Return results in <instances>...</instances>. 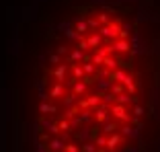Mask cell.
I'll use <instances>...</instances> for the list:
<instances>
[{
    "label": "cell",
    "mask_w": 160,
    "mask_h": 152,
    "mask_svg": "<svg viewBox=\"0 0 160 152\" xmlns=\"http://www.w3.org/2000/svg\"><path fill=\"white\" fill-rule=\"evenodd\" d=\"M8 119H10V90L4 84V76L0 82V125L8 128Z\"/></svg>",
    "instance_id": "cell-1"
},
{
    "label": "cell",
    "mask_w": 160,
    "mask_h": 152,
    "mask_svg": "<svg viewBox=\"0 0 160 152\" xmlns=\"http://www.w3.org/2000/svg\"><path fill=\"white\" fill-rule=\"evenodd\" d=\"M150 109L156 121H160V86H152L150 89Z\"/></svg>",
    "instance_id": "cell-2"
},
{
    "label": "cell",
    "mask_w": 160,
    "mask_h": 152,
    "mask_svg": "<svg viewBox=\"0 0 160 152\" xmlns=\"http://www.w3.org/2000/svg\"><path fill=\"white\" fill-rule=\"evenodd\" d=\"M115 82L111 80V78H105V76H94V93L97 95H105V93H111V89H113Z\"/></svg>",
    "instance_id": "cell-3"
},
{
    "label": "cell",
    "mask_w": 160,
    "mask_h": 152,
    "mask_svg": "<svg viewBox=\"0 0 160 152\" xmlns=\"http://www.w3.org/2000/svg\"><path fill=\"white\" fill-rule=\"evenodd\" d=\"M121 136H125V138H129V140H140L142 138V132H144V124H140V125H132V124H125V125H121Z\"/></svg>",
    "instance_id": "cell-4"
},
{
    "label": "cell",
    "mask_w": 160,
    "mask_h": 152,
    "mask_svg": "<svg viewBox=\"0 0 160 152\" xmlns=\"http://www.w3.org/2000/svg\"><path fill=\"white\" fill-rule=\"evenodd\" d=\"M107 48L111 53H127V52H132V43H129V39H115Z\"/></svg>",
    "instance_id": "cell-5"
},
{
    "label": "cell",
    "mask_w": 160,
    "mask_h": 152,
    "mask_svg": "<svg viewBox=\"0 0 160 152\" xmlns=\"http://www.w3.org/2000/svg\"><path fill=\"white\" fill-rule=\"evenodd\" d=\"M76 136V140L78 142H94V132H92V125H82V128L78 129V132L74 134Z\"/></svg>",
    "instance_id": "cell-6"
},
{
    "label": "cell",
    "mask_w": 160,
    "mask_h": 152,
    "mask_svg": "<svg viewBox=\"0 0 160 152\" xmlns=\"http://www.w3.org/2000/svg\"><path fill=\"white\" fill-rule=\"evenodd\" d=\"M111 113H113V119H121V121H125V124H129V119H132V115H127V107L125 105H111Z\"/></svg>",
    "instance_id": "cell-7"
},
{
    "label": "cell",
    "mask_w": 160,
    "mask_h": 152,
    "mask_svg": "<svg viewBox=\"0 0 160 152\" xmlns=\"http://www.w3.org/2000/svg\"><path fill=\"white\" fill-rule=\"evenodd\" d=\"M109 119H111V107L101 105V107L94 109V124H105V121H109Z\"/></svg>",
    "instance_id": "cell-8"
},
{
    "label": "cell",
    "mask_w": 160,
    "mask_h": 152,
    "mask_svg": "<svg viewBox=\"0 0 160 152\" xmlns=\"http://www.w3.org/2000/svg\"><path fill=\"white\" fill-rule=\"evenodd\" d=\"M152 14L154 13H150L148 10V6H146V2H140V6H138V10H136V23H146V21H152Z\"/></svg>",
    "instance_id": "cell-9"
},
{
    "label": "cell",
    "mask_w": 160,
    "mask_h": 152,
    "mask_svg": "<svg viewBox=\"0 0 160 152\" xmlns=\"http://www.w3.org/2000/svg\"><path fill=\"white\" fill-rule=\"evenodd\" d=\"M21 13H23L21 21H25V23L35 21V19H37V14H39V4H29V6H25V8H21Z\"/></svg>",
    "instance_id": "cell-10"
},
{
    "label": "cell",
    "mask_w": 160,
    "mask_h": 152,
    "mask_svg": "<svg viewBox=\"0 0 160 152\" xmlns=\"http://www.w3.org/2000/svg\"><path fill=\"white\" fill-rule=\"evenodd\" d=\"M68 60H70V64H82V62H90V58L86 56L84 52H82V49H78V48H74L70 52V58H68Z\"/></svg>",
    "instance_id": "cell-11"
},
{
    "label": "cell",
    "mask_w": 160,
    "mask_h": 152,
    "mask_svg": "<svg viewBox=\"0 0 160 152\" xmlns=\"http://www.w3.org/2000/svg\"><path fill=\"white\" fill-rule=\"evenodd\" d=\"M39 121H41V125H43V132L52 134V136H60V128H58L56 121H52V119H47V117L39 119Z\"/></svg>",
    "instance_id": "cell-12"
},
{
    "label": "cell",
    "mask_w": 160,
    "mask_h": 152,
    "mask_svg": "<svg viewBox=\"0 0 160 152\" xmlns=\"http://www.w3.org/2000/svg\"><path fill=\"white\" fill-rule=\"evenodd\" d=\"M132 53L133 58H140V56H148L150 53V45H148V41H144V43H138V45H132Z\"/></svg>",
    "instance_id": "cell-13"
},
{
    "label": "cell",
    "mask_w": 160,
    "mask_h": 152,
    "mask_svg": "<svg viewBox=\"0 0 160 152\" xmlns=\"http://www.w3.org/2000/svg\"><path fill=\"white\" fill-rule=\"evenodd\" d=\"M53 78H56V82H62L64 84V80H66V76H68V66L66 64H60V66L53 68Z\"/></svg>",
    "instance_id": "cell-14"
},
{
    "label": "cell",
    "mask_w": 160,
    "mask_h": 152,
    "mask_svg": "<svg viewBox=\"0 0 160 152\" xmlns=\"http://www.w3.org/2000/svg\"><path fill=\"white\" fill-rule=\"evenodd\" d=\"M47 146H49V152H64V150H66V142H64V140H62L60 136L52 138Z\"/></svg>",
    "instance_id": "cell-15"
},
{
    "label": "cell",
    "mask_w": 160,
    "mask_h": 152,
    "mask_svg": "<svg viewBox=\"0 0 160 152\" xmlns=\"http://www.w3.org/2000/svg\"><path fill=\"white\" fill-rule=\"evenodd\" d=\"M121 142H123V136H121L119 132H117V134H111V136L107 138V148L113 152L117 146H121Z\"/></svg>",
    "instance_id": "cell-16"
},
{
    "label": "cell",
    "mask_w": 160,
    "mask_h": 152,
    "mask_svg": "<svg viewBox=\"0 0 160 152\" xmlns=\"http://www.w3.org/2000/svg\"><path fill=\"white\" fill-rule=\"evenodd\" d=\"M86 41H88L90 49H97V48H101V43H105V37L99 33V31H97V33L88 35V37H86Z\"/></svg>",
    "instance_id": "cell-17"
},
{
    "label": "cell",
    "mask_w": 160,
    "mask_h": 152,
    "mask_svg": "<svg viewBox=\"0 0 160 152\" xmlns=\"http://www.w3.org/2000/svg\"><path fill=\"white\" fill-rule=\"evenodd\" d=\"M101 129H103V134H105V136H111V134H117L119 125L115 124L113 119H109V121H105V124H101Z\"/></svg>",
    "instance_id": "cell-18"
},
{
    "label": "cell",
    "mask_w": 160,
    "mask_h": 152,
    "mask_svg": "<svg viewBox=\"0 0 160 152\" xmlns=\"http://www.w3.org/2000/svg\"><path fill=\"white\" fill-rule=\"evenodd\" d=\"M129 74H132V72H127L125 68H117V70L111 74V80H113V82H121V84H123V80H125Z\"/></svg>",
    "instance_id": "cell-19"
},
{
    "label": "cell",
    "mask_w": 160,
    "mask_h": 152,
    "mask_svg": "<svg viewBox=\"0 0 160 152\" xmlns=\"http://www.w3.org/2000/svg\"><path fill=\"white\" fill-rule=\"evenodd\" d=\"M80 101V97L76 95V93H70V95L64 97V109H70V107H76Z\"/></svg>",
    "instance_id": "cell-20"
},
{
    "label": "cell",
    "mask_w": 160,
    "mask_h": 152,
    "mask_svg": "<svg viewBox=\"0 0 160 152\" xmlns=\"http://www.w3.org/2000/svg\"><path fill=\"white\" fill-rule=\"evenodd\" d=\"M80 119H82V124H84V125H90L94 121V111L92 109H82V111H80Z\"/></svg>",
    "instance_id": "cell-21"
},
{
    "label": "cell",
    "mask_w": 160,
    "mask_h": 152,
    "mask_svg": "<svg viewBox=\"0 0 160 152\" xmlns=\"http://www.w3.org/2000/svg\"><path fill=\"white\" fill-rule=\"evenodd\" d=\"M74 29L78 31V33H82V35L90 31L88 25H86V19H84V17H80V19H76V21H74Z\"/></svg>",
    "instance_id": "cell-22"
},
{
    "label": "cell",
    "mask_w": 160,
    "mask_h": 152,
    "mask_svg": "<svg viewBox=\"0 0 160 152\" xmlns=\"http://www.w3.org/2000/svg\"><path fill=\"white\" fill-rule=\"evenodd\" d=\"M72 29H74V23H72V21H62V23L56 25V31L62 33V35H66L68 31H72Z\"/></svg>",
    "instance_id": "cell-23"
},
{
    "label": "cell",
    "mask_w": 160,
    "mask_h": 152,
    "mask_svg": "<svg viewBox=\"0 0 160 152\" xmlns=\"http://www.w3.org/2000/svg\"><path fill=\"white\" fill-rule=\"evenodd\" d=\"M84 68H82V64H72V78H76V80H84Z\"/></svg>",
    "instance_id": "cell-24"
},
{
    "label": "cell",
    "mask_w": 160,
    "mask_h": 152,
    "mask_svg": "<svg viewBox=\"0 0 160 152\" xmlns=\"http://www.w3.org/2000/svg\"><path fill=\"white\" fill-rule=\"evenodd\" d=\"M119 66H121V64H119V60L115 56H107V58H105V68H107V70H113L115 72Z\"/></svg>",
    "instance_id": "cell-25"
},
{
    "label": "cell",
    "mask_w": 160,
    "mask_h": 152,
    "mask_svg": "<svg viewBox=\"0 0 160 152\" xmlns=\"http://www.w3.org/2000/svg\"><path fill=\"white\" fill-rule=\"evenodd\" d=\"M88 90V84H86L84 80H78V82H74V86H72V93H76L78 97H82Z\"/></svg>",
    "instance_id": "cell-26"
},
{
    "label": "cell",
    "mask_w": 160,
    "mask_h": 152,
    "mask_svg": "<svg viewBox=\"0 0 160 152\" xmlns=\"http://www.w3.org/2000/svg\"><path fill=\"white\" fill-rule=\"evenodd\" d=\"M49 97H52V99L64 97V84H62V82H56V84L52 86V90H49Z\"/></svg>",
    "instance_id": "cell-27"
},
{
    "label": "cell",
    "mask_w": 160,
    "mask_h": 152,
    "mask_svg": "<svg viewBox=\"0 0 160 152\" xmlns=\"http://www.w3.org/2000/svg\"><path fill=\"white\" fill-rule=\"evenodd\" d=\"M101 105H103V95H97V93H94L92 97H88V109H97V107H101Z\"/></svg>",
    "instance_id": "cell-28"
},
{
    "label": "cell",
    "mask_w": 160,
    "mask_h": 152,
    "mask_svg": "<svg viewBox=\"0 0 160 152\" xmlns=\"http://www.w3.org/2000/svg\"><path fill=\"white\" fill-rule=\"evenodd\" d=\"M39 113H43V115L58 113V107H56V105H49V103H41V105H39Z\"/></svg>",
    "instance_id": "cell-29"
},
{
    "label": "cell",
    "mask_w": 160,
    "mask_h": 152,
    "mask_svg": "<svg viewBox=\"0 0 160 152\" xmlns=\"http://www.w3.org/2000/svg\"><path fill=\"white\" fill-rule=\"evenodd\" d=\"M33 86L37 89V93H45V90H47V76H45V78H35Z\"/></svg>",
    "instance_id": "cell-30"
},
{
    "label": "cell",
    "mask_w": 160,
    "mask_h": 152,
    "mask_svg": "<svg viewBox=\"0 0 160 152\" xmlns=\"http://www.w3.org/2000/svg\"><path fill=\"white\" fill-rule=\"evenodd\" d=\"M10 53H14V56H19V53H21V39H19L17 33H14V39L10 41Z\"/></svg>",
    "instance_id": "cell-31"
},
{
    "label": "cell",
    "mask_w": 160,
    "mask_h": 152,
    "mask_svg": "<svg viewBox=\"0 0 160 152\" xmlns=\"http://www.w3.org/2000/svg\"><path fill=\"white\" fill-rule=\"evenodd\" d=\"M82 68H84V74H86V76L99 74V72H97V66H94L92 62H82Z\"/></svg>",
    "instance_id": "cell-32"
},
{
    "label": "cell",
    "mask_w": 160,
    "mask_h": 152,
    "mask_svg": "<svg viewBox=\"0 0 160 152\" xmlns=\"http://www.w3.org/2000/svg\"><path fill=\"white\" fill-rule=\"evenodd\" d=\"M117 103V95H113V93H105L103 95V105H107V107H111V105Z\"/></svg>",
    "instance_id": "cell-33"
},
{
    "label": "cell",
    "mask_w": 160,
    "mask_h": 152,
    "mask_svg": "<svg viewBox=\"0 0 160 152\" xmlns=\"http://www.w3.org/2000/svg\"><path fill=\"white\" fill-rule=\"evenodd\" d=\"M144 41H146V39H144V35H142L140 31H133L132 37H129V43H132V45H138V43H144Z\"/></svg>",
    "instance_id": "cell-34"
},
{
    "label": "cell",
    "mask_w": 160,
    "mask_h": 152,
    "mask_svg": "<svg viewBox=\"0 0 160 152\" xmlns=\"http://www.w3.org/2000/svg\"><path fill=\"white\" fill-rule=\"evenodd\" d=\"M80 150H82V152H99L101 148L97 146V142H84Z\"/></svg>",
    "instance_id": "cell-35"
},
{
    "label": "cell",
    "mask_w": 160,
    "mask_h": 152,
    "mask_svg": "<svg viewBox=\"0 0 160 152\" xmlns=\"http://www.w3.org/2000/svg\"><path fill=\"white\" fill-rule=\"evenodd\" d=\"M86 25H88V29L90 31H94V33H97V31H99L101 29V23H99V19H97V17H90V19H86Z\"/></svg>",
    "instance_id": "cell-36"
},
{
    "label": "cell",
    "mask_w": 160,
    "mask_h": 152,
    "mask_svg": "<svg viewBox=\"0 0 160 152\" xmlns=\"http://www.w3.org/2000/svg\"><path fill=\"white\" fill-rule=\"evenodd\" d=\"M58 128H60V132H68V134L72 132V125H70V121H68L66 117H64V119H60V121H58Z\"/></svg>",
    "instance_id": "cell-37"
},
{
    "label": "cell",
    "mask_w": 160,
    "mask_h": 152,
    "mask_svg": "<svg viewBox=\"0 0 160 152\" xmlns=\"http://www.w3.org/2000/svg\"><path fill=\"white\" fill-rule=\"evenodd\" d=\"M132 113H133V117H138V119H140V117H144V115H146V109H144V107H142V105L138 103V105H133Z\"/></svg>",
    "instance_id": "cell-38"
},
{
    "label": "cell",
    "mask_w": 160,
    "mask_h": 152,
    "mask_svg": "<svg viewBox=\"0 0 160 152\" xmlns=\"http://www.w3.org/2000/svg\"><path fill=\"white\" fill-rule=\"evenodd\" d=\"M111 93L119 97V95H123V93H127V90H125V86H123L121 82H115V84H113V89H111Z\"/></svg>",
    "instance_id": "cell-39"
},
{
    "label": "cell",
    "mask_w": 160,
    "mask_h": 152,
    "mask_svg": "<svg viewBox=\"0 0 160 152\" xmlns=\"http://www.w3.org/2000/svg\"><path fill=\"white\" fill-rule=\"evenodd\" d=\"M74 113H80L78 105H76V107H70V109L64 111V117H66V119H74Z\"/></svg>",
    "instance_id": "cell-40"
},
{
    "label": "cell",
    "mask_w": 160,
    "mask_h": 152,
    "mask_svg": "<svg viewBox=\"0 0 160 152\" xmlns=\"http://www.w3.org/2000/svg\"><path fill=\"white\" fill-rule=\"evenodd\" d=\"M97 19H99V23H101V27H103V25H111V23H113V21L109 19V14H107V13H101V14H99V17H97Z\"/></svg>",
    "instance_id": "cell-41"
},
{
    "label": "cell",
    "mask_w": 160,
    "mask_h": 152,
    "mask_svg": "<svg viewBox=\"0 0 160 152\" xmlns=\"http://www.w3.org/2000/svg\"><path fill=\"white\" fill-rule=\"evenodd\" d=\"M90 62H92L94 66H105V58H103V56H99V53H94Z\"/></svg>",
    "instance_id": "cell-42"
},
{
    "label": "cell",
    "mask_w": 160,
    "mask_h": 152,
    "mask_svg": "<svg viewBox=\"0 0 160 152\" xmlns=\"http://www.w3.org/2000/svg\"><path fill=\"white\" fill-rule=\"evenodd\" d=\"M35 152H49V146H47L45 142H41V140H39V142L35 144Z\"/></svg>",
    "instance_id": "cell-43"
},
{
    "label": "cell",
    "mask_w": 160,
    "mask_h": 152,
    "mask_svg": "<svg viewBox=\"0 0 160 152\" xmlns=\"http://www.w3.org/2000/svg\"><path fill=\"white\" fill-rule=\"evenodd\" d=\"M49 64L60 66V64H62V56H60V53H52V56H49Z\"/></svg>",
    "instance_id": "cell-44"
},
{
    "label": "cell",
    "mask_w": 160,
    "mask_h": 152,
    "mask_svg": "<svg viewBox=\"0 0 160 152\" xmlns=\"http://www.w3.org/2000/svg\"><path fill=\"white\" fill-rule=\"evenodd\" d=\"M70 125H72V129H76V128H82V119H80V115L78 117H74V119H70Z\"/></svg>",
    "instance_id": "cell-45"
},
{
    "label": "cell",
    "mask_w": 160,
    "mask_h": 152,
    "mask_svg": "<svg viewBox=\"0 0 160 152\" xmlns=\"http://www.w3.org/2000/svg\"><path fill=\"white\" fill-rule=\"evenodd\" d=\"M107 138H109V136H99L94 142H97V146H99V148H107Z\"/></svg>",
    "instance_id": "cell-46"
},
{
    "label": "cell",
    "mask_w": 160,
    "mask_h": 152,
    "mask_svg": "<svg viewBox=\"0 0 160 152\" xmlns=\"http://www.w3.org/2000/svg\"><path fill=\"white\" fill-rule=\"evenodd\" d=\"M121 152H144V150H142V146H123Z\"/></svg>",
    "instance_id": "cell-47"
},
{
    "label": "cell",
    "mask_w": 160,
    "mask_h": 152,
    "mask_svg": "<svg viewBox=\"0 0 160 152\" xmlns=\"http://www.w3.org/2000/svg\"><path fill=\"white\" fill-rule=\"evenodd\" d=\"M56 53H60L62 58L68 53V45H56Z\"/></svg>",
    "instance_id": "cell-48"
},
{
    "label": "cell",
    "mask_w": 160,
    "mask_h": 152,
    "mask_svg": "<svg viewBox=\"0 0 160 152\" xmlns=\"http://www.w3.org/2000/svg\"><path fill=\"white\" fill-rule=\"evenodd\" d=\"M76 48L82 49V52H86V49H90V45H88V41H86V39H82V41H80L78 45H76Z\"/></svg>",
    "instance_id": "cell-49"
},
{
    "label": "cell",
    "mask_w": 160,
    "mask_h": 152,
    "mask_svg": "<svg viewBox=\"0 0 160 152\" xmlns=\"http://www.w3.org/2000/svg\"><path fill=\"white\" fill-rule=\"evenodd\" d=\"M66 152H82V150H80L76 144H70V142H68L66 144Z\"/></svg>",
    "instance_id": "cell-50"
},
{
    "label": "cell",
    "mask_w": 160,
    "mask_h": 152,
    "mask_svg": "<svg viewBox=\"0 0 160 152\" xmlns=\"http://www.w3.org/2000/svg\"><path fill=\"white\" fill-rule=\"evenodd\" d=\"M101 8H103V13H113L115 14V6H111V4H105V6H101Z\"/></svg>",
    "instance_id": "cell-51"
},
{
    "label": "cell",
    "mask_w": 160,
    "mask_h": 152,
    "mask_svg": "<svg viewBox=\"0 0 160 152\" xmlns=\"http://www.w3.org/2000/svg\"><path fill=\"white\" fill-rule=\"evenodd\" d=\"M90 2H92V4H99V6H105V4H107V0H90Z\"/></svg>",
    "instance_id": "cell-52"
},
{
    "label": "cell",
    "mask_w": 160,
    "mask_h": 152,
    "mask_svg": "<svg viewBox=\"0 0 160 152\" xmlns=\"http://www.w3.org/2000/svg\"><path fill=\"white\" fill-rule=\"evenodd\" d=\"M37 60H39V64H45V53H39Z\"/></svg>",
    "instance_id": "cell-53"
},
{
    "label": "cell",
    "mask_w": 160,
    "mask_h": 152,
    "mask_svg": "<svg viewBox=\"0 0 160 152\" xmlns=\"http://www.w3.org/2000/svg\"><path fill=\"white\" fill-rule=\"evenodd\" d=\"M39 2H43V0H31V4H39Z\"/></svg>",
    "instance_id": "cell-54"
},
{
    "label": "cell",
    "mask_w": 160,
    "mask_h": 152,
    "mask_svg": "<svg viewBox=\"0 0 160 152\" xmlns=\"http://www.w3.org/2000/svg\"><path fill=\"white\" fill-rule=\"evenodd\" d=\"M127 2H136V0H127Z\"/></svg>",
    "instance_id": "cell-55"
},
{
    "label": "cell",
    "mask_w": 160,
    "mask_h": 152,
    "mask_svg": "<svg viewBox=\"0 0 160 152\" xmlns=\"http://www.w3.org/2000/svg\"><path fill=\"white\" fill-rule=\"evenodd\" d=\"M99 152H105V150H99ZM109 152H111V150H109Z\"/></svg>",
    "instance_id": "cell-56"
},
{
    "label": "cell",
    "mask_w": 160,
    "mask_h": 152,
    "mask_svg": "<svg viewBox=\"0 0 160 152\" xmlns=\"http://www.w3.org/2000/svg\"><path fill=\"white\" fill-rule=\"evenodd\" d=\"M64 152H66V150H64Z\"/></svg>",
    "instance_id": "cell-57"
}]
</instances>
